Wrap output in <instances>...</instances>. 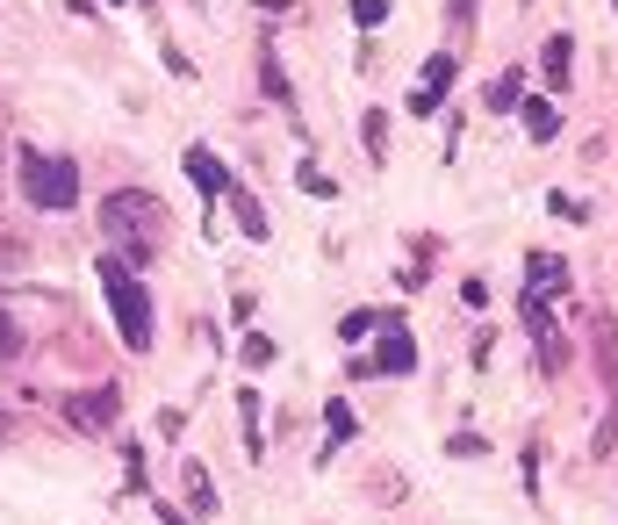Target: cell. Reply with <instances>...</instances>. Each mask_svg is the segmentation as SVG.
<instances>
[{
  "instance_id": "1",
  "label": "cell",
  "mask_w": 618,
  "mask_h": 525,
  "mask_svg": "<svg viewBox=\"0 0 618 525\" xmlns=\"http://www.w3.org/2000/svg\"><path fill=\"white\" fill-rule=\"evenodd\" d=\"M94 281H102V296H108V310H116V332H122V346L130 353H152V288H144L138 274H130V260H94Z\"/></svg>"
},
{
  "instance_id": "2",
  "label": "cell",
  "mask_w": 618,
  "mask_h": 525,
  "mask_svg": "<svg viewBox=\"0 0 618 525\" xmlns=\"http://www.w3.org/2000/svg\"><path fill=\"white\" fill-rule=\"evenodd\" d=\"M22 194H29V210L44 216H66L80 210V166H72L66 152H22Z\"/></svg>"
},
{
  "instance_id": "3",
  "label": "cell",
  "mask_w": 618,
  "mask_h": 525,
  "mask_svg": "<svg viewBox=\"0 0 618 525\" xmlns=\"http://www.w3.org/2000/svg\"><path fill=\"white\" fill-rule=\"evenodd\" d=\"M102 230H108V238H122V246L152 252V246H158V230H166V216H158V194L116 188V194L102 202Z\"/></svg>"
},
{
  "instance_id": "4",
  "label": "cell",
  "mask_w": 618,
  "mask_h": 525,
  "mask_svg": "<svg viewBox=\"0 0 618 525\" xmlns=\"http://www.w3.org/2000/svg\"><path fill=\"white\" fill-rule=\"evenodd\" d=\"M417 368V338L403 317H381V338H375V374H411Z\"/></svg>"
},
{
  "instance_id": "5",
  "label": "cell",
  "mask_w": 618,
  "mask_h": 525,
  "mask_svg": "<svg viewBox=\"0 0 618 525\" xmlns=\"http://www.w3.org/2000/svg\"><path fill=\"white\" fill-rule=\"evenodd\" d=\"M180 166H188V180L202 194H230V166L209 152V144H188V152H180Z\"/></svg>"
},
{
  "instance_id": "6",
  "label": "cell",
  "mask_w": 618,
  "mask_h": 525,
  "mask_svg": "<svg viewBox=\"0 0 618 525\" xmlns=\"http://www.w3.org/2000/svg\"><path fill=\"white\" fill-rule=\"evenodd\" d=\"M116 410H122L116 389H102V396H66V418L80 425V432H94V425H116Z\"/></svg>"
},
{
  "instance_id": "7",
  "label": "cell",
  "mask_w": 618,
  "mask_h": 525,
  "mask_svg": "<svg viewBox=\"0 0 618 525\" xmlns=\"http://www.w3.org/2000/svg\"><path fill=\"white\" fill-rule=\"evenodd\" d=\"M525 281H533V296H561L568 288V260H554V252H533V260H525Z\"/></svg>"
},
{
  "instance_id": "8",
  "label": "cell",
  "mask_w": 618,
  "mask_h": 525,
  "mask_svg": "<svg viewBox=\"0 0 618 525\" xmlns=\"http://www.w3.org/2000/svg\"><path fill=\"white\" fill-rule=\"evenodd\" d=\"M518 108H525V138H533V144H547L554 130H561V108H554V102H539V94H525Z\"/></svg>"
},
{
  "instance_id": "9",
  "label": "cell",
  "mask_w": 618,
  "mask_h": 525,
  "mask_svg": "<svg viewBox=\"0 0 618 525\" xmlns=\"http://www.w3.org/2000/svg\"><path fill=\"white\" fill-rule=\"evenodd\" d=\"M568 65H575V44H568V36H547V51H539V72L554 80V94L568 87Z\"/></svg>"
},
{
  "instance_id": "10",
  "label": "cell",
  "mask_w": 618,
  "mask_h": 525,
  "mask_svg": "<svg viewBox=\"0 0 618 525\" xmlns=\"http://www.w3.org/2000/svg\"><path fill=\"white\" fill-rule=\"evenodd\" d=\"M518 102H525V80H518V72H503V80H489V94H482V108H489V116H511Z\"/></svg>"
},
{
  "instance_id": "11",
  "label": "cell",
  "mask_w": 618,
  "mask_h": 525,
  "mask_svg": "<svg viewBox=\"0 0 618 525\" xmlns=\"http://www.w3.org/2000/svg\"><path fill=\"white\" fill-rule=\"evenodd\" d=\"M180 482H188V504L209 518V511H216V482H209V468H202V461H188V475H180Z\"/></svg>"
},
{
  "instance_id": "12",
  "label": "cell",
  "mask_w": 618,
  "mask_h": 525,
  "mask_svg": "<svg viewBox=\"0 0 618 525\" xmlns=\"http://www.w3.org/2000/svg\"><path fill=\"white\" fill-rule=\"evenodd\" d=\"M259 87L274 94L281 108H295V94H288V72H281V58H274V51H259Z\"/></svg>"
},
{
  "instance_id": "13",
  "label": "cell",
  "mask_w": 618,
  "mask_h": 525,
  "mask_svg": "<svg viewBox=\"0 0 618 525\" xmlns=\"http://www.w3.org/2000/svg\"><path fill=\"white\" fill-rule=\"evenodd\" d=\"M238 418H245V454H266V439H259V396H252V389H245V396H238Z\"/></svg>"
},
{
  "instance_id": "14",
  "label": "cell",
  "mask_w": 618,
  "mask_h": 525,
  "mask_svg": "<svg viewBox=\"0 0 618 525\" xmlns=\"http://www.w3.org/2000/svg\"><path fill=\"white\" fill-rule=\"evenodd\" d=\"M295 188H302V194H338V180H331L317 158H302V166H295Z\"/></svg>"
},
{
  "instance_id": "15",
  "label": "cell",
  "mask_w": 618,
  "mask_h": 525,
  "mask_svg": "<svg viewBox=\"0 0 618 525\" xmlns=\"http://www.w3.org/2000/svg\"><path fill=\"white\" fill-rule=\"evenodd\" d=\"M230 210H238V230H245V238H266V210H259L252 194H230Z\"/></svg>"
},
{
  "instance_id": "16",
  "label": "cell",
  "mask_w": 618,
  "mask_h": 525,
  "mask_svg": "<svg viewBox=\"0 0 618 525\" xmlns=\"http://www.w3.org/2000/svg\"><path fill=\"white\" fill-rule=\"evenodd\" d=\"M360 138H367V158L381 166V158H389V116H381V108H375V116L360 123Z\"/></svg>"
},
{
  "instance_id": "17",
  "label": "cell",
  "mask_w": 618,
  "mask_h": 525,
  "mask_svg": "<svg viewBox=\"0 0 618 525\" xmlns=\"http://www.w3.org/2000/svg\"><path fill=\"white\" fill-rule=\"evenodd\" d=\"M561 360H568V338L554 332V324H539V368L554 374V368H561Z\"/></svg>"
},
{
  "instance_id": "18",
  "label": "cell",
  "mask_w": 618,
  "mask_h": 525,
  "mask_svg": "<svg viewBox=\"0 0 618 525\" xmlns=\"http://www.w3.org/2000/svg\"><path fill=\"white\" fill-rule=\"evenodd\" d=\"M367 332H381V317H375V310H353V317L338 324V338H353V346H360Z\"/></svg>"
},
{
  "instance_id": "19",
  "label": "cell",
  "mask_w": 618,
  "mask_h": 525,
  "mask_svg": "<svg viewBox=\"0 0 618 525\" xmlns=\"http://www.w3.org/2000/svg\"><path fill=\"white\" fill-rule=\"evenodd\" d=\"M425 87H431V94H447V87H453V58H447V51L425 58Z\"/></svg>"
},
{
  "instance_id": "20",
  "label": "cell",
  "mask_w": 618,
  "mask_h": 525,
  "mask_svg": "<svg viewBox=\"0 0 618 525\" xmlns=\"http://www.w3.org/2000/svg\"><path fill=\"white\" fill-rule=\"evenodd\" d=\"M353 22H360V29H381V22H389V0H353Z\"/></svg>"
},
{
  "instance_id": "21",
  "label": "cell",
  "mask_w": 618,
  "mask_h": 525,
  "mask_svg": "<svg viewBox=\"0 0 618 525\" xmlns=\"http://www.w3.org/2000/svg\"><path fill=\"white\" fill-rule=\"evenodd\" d=\"M245 368H274V338H245Z\"/></svg>"
},
{
  "instance_id": "22",
  "label": "cell",
  "mask_w": 618,
  "mask_h": 525,
  "mask_svg": "<svg viewBox=\"0 0 618 525\" xmlns=\"http://www.w3.org/2000/svg\"><path fill=\"white\" fill-rule=\"evenodd\" d=\"M15 353H22V324L0 310V360H15Z\"/></svg>"
},
{
  "instance_id": "23",
  "label": "cell",
  "mask_w": 618,
  "mask_h": 525,
  "mask_svg": "<svg viewBox=\"0 0 618 525\" xmlns=\"http://www.w3.org/2000/svg\"><path fill=\"white\" fill-rule=\"evenodd\" d=\"M597 353H604V374H611V389H618V332H611V324L597 332Z\"/></svg>"
},
{
  "instance_id": "24",
  "label": "cell",
  "mask_w": 618,
  "mask_h": 525,
  "mask_svg": "<svg viewBox=\"0 0 618 525\" xmlns=\"http://www.w3.org/2000/svg\"><path fill=\"white\" fill-rule=\"evenodd\" d=\"M324 425H331L338 439H353V403H331V410H324ZM338 439H331V446H338Z\"/></svg>"
},
{
  "instance_id": "25",
  "label": "cell",
  "mask_w": 618,
  "mask_h": 525,
  "mask_svg": "<svg viewBox=\"0 0 618 525\" xmlns=\"http://www.w3.org/2000/svg\"><path fill=\"white\" fill-rule=\"evenodd\" d=\"M547 210H554V216H568V224H583V216H590L583 202H568V194H547Z\"/></svg>"
},
{
  "instance_id": "26",
  "label": "cell",
  "mask_w": 618,
  "mask_h": 525,
  "mask_svg": "<svg viewBox=\"0 0 618 525\" xmlns=\"http://www.w3.org/2000/svg\"><path fill=\"white\" fill-rule=\"evenodd\" d=\"M152 518H158V525H188V518H180L173 504H158V497H152Z\"/></svg>"
},
{
  "instance_id": "27",
  "label": "cell",
  "mask_w": 618,
  "mask_h": 525,
  "mask_svg": "<svg viewBox=\"0 0 618 525\" xmlns=\"http://www.w3.org/2000/svg\"><path fill=\"white\" fill-rule=\"evenodd\" d=\"M8 266H22V246H8V238H0V274H8Z\"/></svg>"
},
{
  "instance_id": "28",
  "label": "cell",
  "mask_w": 618,
  "mask_h": 525,
  "mask_svg": "<svg viewBox=\"0 0 618 525\" xmlns=\"http://www.w3.org/2000/svg\"><path fill=\"white\" fill-rule=\"evenodd\" d=\"M453 22L467 29V22H475V0H453Z\"/></svg>"
},
{
  "instance_id": "29",
  "label": "cell",
  "mask_w": 618,
  "mask_h": 525,
  "mask_svg": "<svg viewBox=\"0 0 618 525\" xmlns=\"http://www.w3.org/2000/svg\"><path fill=\"white\" fill-rule=\"evenodd\" d=\"M0 439H8V410H0Z\"/></svg>"
},
{
  "instance_id": "30",
  "label": "cell",
  "mask_w": 618,
  "mask_h": 525,
  "mask_svg": "<svg viewBox=\"0 0 618 525\" xmlns=\"http://www.w3.org/2000/svg\"><path fill=\"white\" fill-rule=\"evenodd\" d=\"M611 8H618V0H611Z\"/></svg>"
}]
</instances>
